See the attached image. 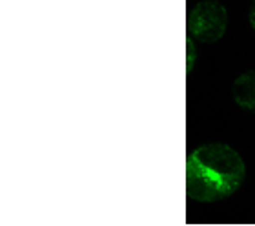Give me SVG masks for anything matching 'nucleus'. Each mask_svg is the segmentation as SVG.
<instances>
[{"label":"nucleus","instance_id":"1","mask_svg":"<svg viewBox=\"0 0 255 226\" xmlns=\"http://www.w3.org/2000/svg\"><path fill=\"white\" fill-rule=\"evenodd\" d=\"M245 163L226 144H204L191 153L186 163V194L201 203L224 199L245 179Z\"/></svg>","mask_w":255,"mask_h":226},{"label":"nucleus","instance_id":"2","mask_svg":"<svg viewBox=\"0 0 255 226\" xmlns=\"http://www.w3.org/2000/svg\"><path fill=\"white\" fill-rule=\"evenodd\" d=\"M226 24H228V13L224 5L213 0L199 2L191 9L188 18L190 33L204 44L217 42L226 31Z\"/></svg>","mask_w":255,"mask_h":226},{"label":"nucleus","instance_id":"3","mask_svg":"<svg viewBox=\"0 0 255 226\" xmlns=\"http://www.w3.org/2000/svg\"><path fill=\"white\" fill-rule=\"evenodd\" d=\"M235 102L248 111H255V71L239 75L232 88Z\"/></svg>","mask_w":255,"mask_h":226},{"label":"nucleus","instance_id":"4","mask_svg":"<svg viewBox=\"0 0 255 226\" xmlns=\"http://www.w3.org/2000/svg\"><path fill=\"white\" fill-rule=\"evenodd\" d=\"M250 24H252V27L255 29V0H254V4H252V7H250Z\"/></svg>","mask_w":255,"mask_h":226}]
</instances>
